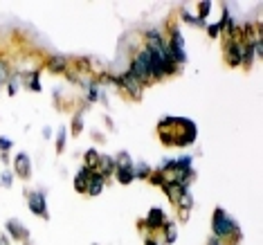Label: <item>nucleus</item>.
Returning a JSON list of instances; mask_svg holds the SVG:
<instances>
[{"mask_svg":"<svg viewBox=\"0 0 263 245\" xmlns=\"http://www.w3.org/2000/svg\"><path fill=\"white\" fill-rule=\"evenodd\" d=\"M212 229H214V236L223 238H232L234 243H238L243 238V232L238 227V223L227 214L223 207H216L212 214Z\"/></svg>","mask_w":263,"mask_h":245,"instance_id":"f257e3e1","label":"nucleus"},{"mask_svg":"<svg viewBox=\"0 0 263 245\" xmlns=\"http://www.w3.org/2000/svg\"><path fill=\"white\" fill-rule=\"evenodd\" d=\"M128 72H131V74L135 76V79L140 81L142 86L153 84V79H151V59H149V52H146V50H140V52H137V54L133 56Z\"/></svg>","mask_w":263,"mask_h":245,"instance_id":"f03ea898","label":"nucleus"},{"mask_svg":"<svg viewBox=\"0 0 263 245\" xmlns=\"http://www.w3.org/2000/svg\"><path fill=\"white\" fill-rule=\"evenodd\" d=\"M113 84L117 86V88H122L124 93H126L131 99H135V102H140V99H142V93H144V86H142L140 81H137L135 76H133L128 70L124 72V74H119V76H113Z\"/></svg>","mask_w":263,"mask_h":245,"instance_id":"7ed1b4c3","label":"nucleus"},{"mask_svg":"<svg viewBox=\"0 0 263 245\" xmlns=\"http://www.w3.org/2000/svg\"><path fill=\"white\" fill-rule=\"evenodd\" d=\"M176 126H180V131H176V137H178L176 146H189V144L196 142V133H198V128H196V124L191 122V119L176 117Z\"/></svg>","mask_w":263,"mask_h":245,"instance_id":"20e7f679","label":"nucleus"},{"mask_svg":"<svg viewBox=\"0 0 263 245\" xmlns=\"http://www.w3.org/2000/svg\"><path fill=\"white\" fill-rule=\"evenodd\" d=\"M27 207L34 216H41L43 220H50V211H47V200L43 191H27Z\"/></svg>","mask_w":263,"mask_h":245,"instance_id":"39448f33","label":"nucleus"},{"mask_svg":"<svg viewBox=\"0 0 263 245\" xmlns=\"http://www.w3.org/2000/svg\"><path fill=\"white\" fill-rule=\"evenodd\" d=\"M160 171H169V174H173L176 178L189 174L191 169V155H183V157H173V160H166L164 165H162Z\"/></svg>","mask_w":263,"mask_h":245,"instance_id":"423d86ee","label":"nucleus"},{"mask_svg":"<svg viewBox=\"0 0 263 245\" xmlns=\"http://www.w3.org/2000/svg\"><path fill=\"white\" fill-rule=\"evenodd\" d=\"M5 234H7L9 238H14V241H23V243L30 241V229H27L18 218H9L7 223H5Z\"/></svg>","mask_w":263,"mask_h":245,"instance_id":"0eeeda50","label":"nucleus"},{"mask_svg":"<svg viewBox=\"0 0 263 245\" xmlns=\"http://www.w3.org/2000/svg\"><path fill=\"white\" fill-rule=\"evenodd\" d=\"M14 174L18 178H23V180H30L32 176V157L27 155V153H16V157H14Z\"/></svg>","mask_w":263,"mask_h":245,"instance_id":"6e6552de","label":"nucleus"},{"mask_svg":"<svg viewBox=\"0 0 263 245\" xmlns=\"http://www.w3.org/2000/svg\"><path fill=\"white\" fill-rule=\"evenodd\" d=\"M164 220H166L164 211H162L160 207H151L149 214H146V218L140 220V227H144V229H162Z\"/></svg>","mask_w":263,"mask_h":245,"instance_id":"1a4fd4ad","label":"nucleus"},{"mask_svg":"<svg viewBox=\"0 0 263 245\" xmlns=\"http://www.w3.org/2000/svg\"><path fill=\"white\" fill-rule=\"evenodd\" d=\"M241 52H243V41H227L225 61L232 68H238V65H241Z\"/></svg>","mask_w":263,"mask_h":245,"instance_id":"9d476101","label":"nucleus"},{"mask_svg":"<svg viewBox=\"0 0 263 245\" xmlns=\"http://www.w3.org/2000/svg\"><path fill=\"white\" fill-rule=\"evenodd\" d=\"M45 68L52 72V74H63V72L70 70V61L61 54H52L50 59L45 61Z\"/></svg>","mask_w":263,"mask_h":245,"instance_id":"9b49d317","label":"nucleus"},{"mask_svg":"<svg viewBox=\"0 0 263 245\" xmlns=\"http://www.w3.org/2000/svg\"><path fill=\"white\" fill-rule=\"evenodd\" d=\"M93 174H99V176H104V178L113 176L115 174V157L113 155H106V153H102V157H99V165H97V169H95Z\"/></svg>","mask_w":263,"mask_h":245,"instance_id":"f8f14e48","label":"nucleus"},{"mask_svg":"<svg viewBox=\"0 0 263 245\" xmlns=\"http://www.w3.org/2000/svg\"><path fill=\"white\" fill-rule=\"evenodd\" d=\"M104 187H106V178L99 176V174H90L88 178V189H85V194L88 196H99L104 191Z\"/></svg>","mask_w":263,"mask_h":245,"instance_id":"ddd939ff","label":"nucleus"},{"mask_svg":"<svg viewBox=\"0 0 263 245\" xmlns=\"http://www.w3.org/2000/svg\"><path fill=\"white\" fill-rule=\"evenodd\" d=\"M115 180L119 182V185H131L133 180H135V176H133V167H115Z\"/></svg>","mask_w":263,"mask_h":245,"instance_id":"4468645a","label":"nucleus"},{"mask_svg":"<svg viewBox=\"0 0 263 245\" xmlns=\"http://www.w3.org/2000/svg\"><path fill=\"white\" fill-rule=\"evenodd\" d=\"M162 232H164V243L166 245H173L176 241H178V225H176L173 220H164Z\"/></svg>","mask_w":263,"mask_h":245,"instance_id":"2eb2a0df","label":"nucleus"},{"mask_svg":"<svg viewBox=\"0 0 263 245\" xmlns=\"http://www.w3.org/2000/svg\"><path fill=\"white\" fill-rule=\"evenodd\" d=\"M90 174H93V171L90 169H79V174L74 176V189L79 191V194H85V189H88V178H90Z\"/></svg>","mask_w":263,"mask_h":245,"instance_id":"dca6fc26","label":"nucleus"},{"mask_svg":"<svg viewBox=\"0 0 263 245\" xmlns=\"http://www.w3.org/2000/svg\"><path fill=\"white\" fill-rule=\"evenodd\" d=\"M38 76H41V74H38V70L27 72V74L23 76V84H25L30 90H34V93H41L43 86H41V81H38Z\"/></svg>","mask_w":263,"mask_h":245,"instance_id":"f3484780","label":"nucleus"},{"mask_svg":"<svg viewBox=\"0 0 263 245\" xmlns=\"http://www.w3.org/2000/svg\"><path fill=\"white\" fill-rule=\"evenodd\" d=\"M162 191H164V194H166V198H169L171 203L176 205V200H178V196L183 194V191H189V189H183V187H180L178 182H169V185H164V187H162Z\"/></svg>","mask_w":263,"mask_h":245,"instance_id":"a211bd4d","label":"nucleus"},{"mask_svg":"<svg viewBox=\"0 0 263 245\" xmlns=\"http://www.w3.org/2000/svg\"><path fill=\"white\" fill-rule=\"evenodd\" d=\"M99 157H102V153L97 151V148H88L85 151V155H83V160H85V169H90V171H95L97 169V165H99Z\"/></svg>","mask_w":263,"mask_h":245,"instance_id":"6ab92c4d","label":"nucleus"},{"mask_svg":"<svg viewBox=\"0 0 263 245\" xmlns=\"http://www.w3.org/2000/svg\"><path fill=\"white\" fill-rule=\"evenodd\" d=\"M176 207L185 209V211H191L194 209V196H191L189 191H183V194L178 196V200H176Z\"/></svg>","mask_w":263,"mask_h":245,"instance_id":"aec40b11","label":"nucleus"},{"mask_svg":"<svg viewBox=\"0 0 263 245\" xmlns=\"http://www.w3.org/2000/svg\"><path fill=\"white\" fill-rule=\"evenodd\" d=\"M23 84V74H18V72H12V76L7 79V93L12 95V97H16L18 88H21Z\"/></svg>","mask_w":263,"mask_h":245,"instance_id":"412c9836","label":"nucleus"},{"mask_svg":"<svg viewBox=\"0 0 263 245\" xmlns=\"http://www.w3.org/2000/svg\"><path fill=\"white\" fill-rule=\"evenodd\" d=\"M153 174V169L146 162H137V165H133V176L140 178V180H149V176Z\"/></svg>","mask_w":263,"mask_h":245,"instance_id":"4be33fe9","label":"nucleus"},{"mask_svg":"<svg viewBox=\"0 0 263 245\" xmlns=\"http://www.w3.org/2000/svg\"><path fill=\"white\" fill-rule=\"evenodd\" d=\"M99 97H102V95H99V81L97 79L88 81V102L93 104V102H97Z\"/></svg>","mask_w":263,"mask_h":245,"instance_id":"5701e85b","label":"nucleus"},{"mask_svg":"<svg viewBox=\"0 0 263 245\" xmlns=\"http://www.w3.org/2000/svg\"><path fill=\"white\" fill-rule=\"evenodd\" d=\"M135 162L131 160V155H128V151H119L117 157H115V167H133Z\"/></svg>","mask_w":263,"mask_h":245,"instance_id":"b1692460","label":"nucleus"},{"mask_svg":"<svg viewBox=\"0 0 263 245\" xmlns=\"http://www.w3.org/2000/svg\"><path fill=\"white\" fill-rule=\"evenodd\" d=\"M180 16H183L187 23H191V25H196V27H205V25H207V23H205V21H200L198 16H191V14L187 12V7H183V12H180Z\"/></svg>","mask_w":263,"mask_h":245,"instance_id":"393cba45","label":"nucleus"},{"mask_svg":"<svg viewBox=\"0 0 263 245\" xmlns=\"http://www.w3.org/2000/svg\"><path fill=\"white\" fill-rule=\"evenodd\" d=\"M81 131H83V113L79 110L72 117V135H79Z\"/></svg>","mask_w":263,"mask_h":245,"instance_id":"a878e982","label":"nucleus"},{"mask_svg":"<svg viewBox=\"0 0 263 245\" xmlns=\"http://www.w3.org/2000/svg\"><path fill=\"white\" fill-rule=\"evenodd\" d=\"M12 76V70H9V63L5 59H0V86L7 84V79Z\"/></svg>","mask_w":263,"mask_h":245,"instance_id":"bb28decb","label":"nucleus"},{"mask_svg":"<svg viewBox=\"0 0 263 245\" xmlns=\"http://www.w3.org/2000/svg\"><path fill=\"white\" fill-rule=\"evenodd\" d=\"M65 135H68V128L65 126H61L59 128V133H56V151H63V146H65Z\"/></svg>","mask_w":263,"mask_h":245,"instance_id":"cd10ccee","label":"nucleus"},{"mask_svg":"<svg viewBox=\"0 0 263 245\" xmlns=\"http://www.w3.org/2000/svg\"><path fill=\"white\" fill-rule=\"evenodd\" d=\"M209 9H212V3H207V0L198 3V18H200V21L207 23V14H209Z\"/></svg>","mask_w":263,"mask_h":245,"instance_id":"c85d7f7f","label":"nucleus"},{"mask_svg":"<svg viewBox=\"0 0 263 245\" xmlns=\"http://www.w3.org/2000/svg\"><path fill=\"white\" fill-rule=\"evenodd\" d=\"M149 182H151V185H155V187H160V189H162V187H164V176H162L157 169H153V174L149 176Z\"/></svg>","mask_w":263,"mask_h":245,"instance_id":"c756f323","label":"nucleus"},{"mask_svg":"<svg viewBox=\"0 0 263 245\" xmlns=\"http://www.w3.org/2000/svg\"><path fill=\"white\" fill-rule=\"evenodd\" d=\"M205 30H207V34L212 38H216L221 34V27H218V23H212V25H205Z\"/></svg>","mask_w":263,"mask_h":245,"instance_id":"7c9ffc66","label":"nucleus"},{"mask_svg":"<svg viewBox=\"0 0 263 245\" xmlns=\"http://www.w3.org/2000/svg\"><path fill=\"white\" fill-rule=\"evenodd\" d=\"M12 146H14L12 140H7V137H0V151H3V153H7Z\"/></svg>","mask_w":263,"mask_h":245,"instance_id":"2f4dec72","label":"nucleus"},{"mask_svg":"<svg viewBox=\"0 0 263 245\" xmlns=\"http://www.w3.org/2000/svg\"><path fill=\"white\" fill-rule=\"evenodd\" d=\"M0 182H3V185L5 187H9V185H12V171H5V174H3V178H0Z\"/></svg>","mask_w":263,"mask_h":245,"instance_id":"473e14b6","label":"nucleus"},{"mask_svg":"<svg viewBox=\"0 0 263 245\" xmlns=\"http://www.w3.org/2000/svg\"><path fill=\"white\" fill-rule=\"evenodd\" d=\"M189 214H191V211H185V209H178V218H180V220H183V223H185V220H189Z\"/></svg>","mask_w":263,"mask_h":245,"instance_id":"72a5a7b5","label":"nucleus"},{"mask_svg":"<svg viewBox=\"0 0 263 245\" xmlns=\"http://www.w3.org/2000/svg\"><path fill=\"white\" fill-rule=\"evenodd\" d=\"M207 245H223V241H221V238H218V236H209Z\"/></svg>","mask_w":263,"mask_h":245,"instance_id":"f704fd0d","label":"nucleus"},{"mask_svg":"<svg viewBox=\"0 0 263 245\" xmlns=\"http://www.w3.org/2000/svg\"><path fill=\"white\" fill-rule=\"evenodd\" d=\"M0 245H12V243H9V236H7V234H0Z\"/></svg>","mask_w":263,"mask_h":245,"instance_id":"c9c22d12","label":"nucleus"},{"mask_svg":"<svg viewBox=\"0 0 263 245\" xmlns=\"http://www.w3.org/2000/svg\"><path fill=\"white\" fill-rule=\"evenodd\" d=\"M144 245H160V243H157L153 236H146V238H144Z\"/></svg>","mask_w":263,"mask_h":245,"instance_id":"e433bc0d","label":"nucleus"},{"mask_svg":"<svg viewBox=\"0 0 263 245\" xmlns=\"http://www.w3.org/2000/svg\"><path fill=\"white\" fill-rule=\"evenodd\" d=\"M50 135H52L50 128H43V137H45V140H50Z\"/></svg>","mask_w":263,"mask_h":245,"instance_id":"4c0bfd02","label":"nucleus"},{"mask_svg":"<svg viewBox=\"0 0 263 245\" xmlns=\"http://www.w3.org/2000/svg\"><path fill=\"white\" fill-rule=\"evenodd\" d=\"M93 245H97V243H93Z\"/></svg>","mask_w":263,"mask_h":245,"instance_id":"58836bf2","label":"nucleus"},{"mask_svg":"<svg viewBox=\"0 0 263 245\" xmlns=\"http://www.w3.org/2000/svg\"><path fill=\"white\" fill-rule=\"evenodd\" d=\"M0 88H3V86H0Z\"/></svg>","mask_w":263,"mask_h":245,"instance_id":"ea45409f","label":"nucleus"}]
</instances>
